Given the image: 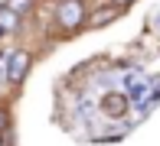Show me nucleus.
Instances as JSON below:
<instances>
[{
  "instance_id": "1",
  "label": "nucleus",
  "mask_w": 160,
  "mask_h": 146,
  "mask_svg": "<svg viewBox=\"0 0 160 146\" xmlns=\"http://www.w3.org/2000/svg\"><path fill=\"white\" fill-rule=\"evenodd\" d=\"M30 65H33V55L26 52V49H17V52H10V55L3 58L0 75H3L13 88H17V84H23V78H26V71H30Z\"/></svg>"
},
{
  "instance_id": "2",
  "label": "nucleus",
  "mask_w": 160,
  "mask_h": 146,
  "mask_svg": "<svg viewBox=\"0 0 160 146\" xmlns=\"http://www.w3.org/2000/svg\"><path fill=\"white\" fill-rule=\"evenodd\" d=\"M56 20H59V26L65 29V33L85 26V20H88V13H85V0H62V3L56 7Z\"/></svg>"
},
{
  "instance_id": "3",
  "label": "nucleus",
  "mask_w": 160,
  "mask_h": 146,
  "mask_svg": "<svg viewBox=\"0 0 160 146\" xmlns=\"http://www.w3.org/2000/svg\"><path fill=\"white\" fill-rule=\"evenodd\" d=\"M111 20H118V3H111V7H98V10L92 13L85 23H88L92 29H98V26H108Z\"/></svg>"
},
{
  "instance_id": "4",
  "label": "nucleus",
  "mask_w": 160,
  "mask_h": 146,
  "mask_svg": "<svg viewBox=\"0 0 160 146\" xmlns=\"http://www.w3.org/2000/svg\"><path fill=\"white\" fill-rule=\"evenodd\" d=\"M33 3H36V0H7L3 7H7V10H13V13H17V16H23V13L30 10Z\"/></svg>"
},
{
  "instance_id": "5",
  "label": "nucleus",
  "mask_w": 160,
  "mask_h": 146,
  "mask_svg": "<svg viewBox=\"0 0 160 146\" xmlns=\"http://www.w3.org/2000/svg\"><path fill=\"white\" fill-rule=\"evenodd\" d=\"M7 130H10V114H7L3 107H0V136H3Z\"/></svg>"
},
{
  "instance_id": "6",
  "label": "nucleus",
  "mask_w": 160,
  "mask_h": 146,
  "mask_svg": "<svg viewBox=\"0 0 160 146\" xmlns=\"http://www.w3.org/2000/svg\"><path fill=\"white\" fill-rule=\"evenodd\" d=\"M111 3H118V7H128V3H134V0H111Z\"/></svg>"
},
{
  "instance_id": "7",
  "label": "nucleus",
  "mask_w": 160,
  "mask_h": 146,
  "mask_svg": "<svg viewBox=\"0 0 160 146\" xmlns=\"http://www.w3.org/2000/svg\"><path fill=\"white\" fill-rule=\"evenodd\" d=\"M0 146H7V143H3V136H0Z\"/></svg>"
}]
</instances>
